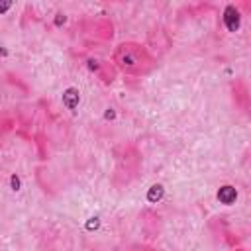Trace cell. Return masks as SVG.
I'll list each match as a JSON object with an SVG mask.
<instances>
[{
  "label": "cell",
  "instance_id": "obj_1",
  "mask_svg": "<svg viewBox=\"0 0 251 251\" xmlns=\"http://www.w3.org/2000/svg\"><path fill=\"white\" fill-rule=\"evenodd\" d=\"M131 45H122V51H120V55H122V65H127V67H131V65H139L141 63V57H143V51L139 53L137 49H135V53H131Z\"/></svg>",
  "mask_w": 251,
  "mask_h": 251
}]
</instances>
